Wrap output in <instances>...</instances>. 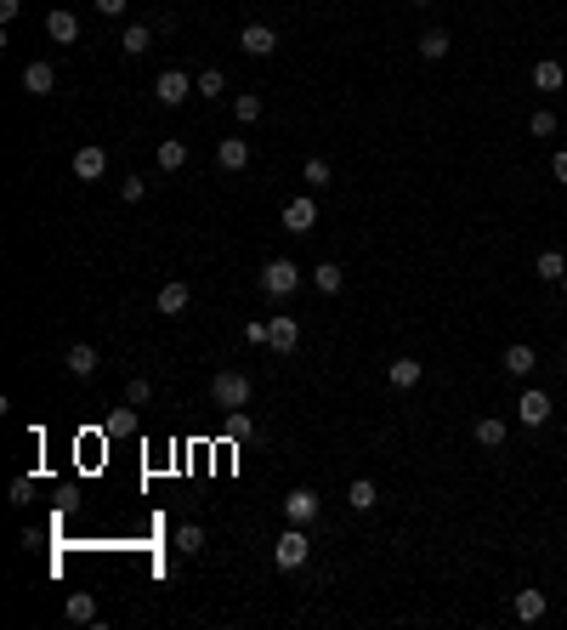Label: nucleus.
Wrapping results in <instances>:
<instances>
[{
  "label": "nucleus",
  "mask_w": 567,
  "mask_h": 630,
  "mask_svg": "<svg viewBox=\"0 0 567 630\" xmlns=\"http://www.w3.org/2000/svg\"><path fill=\"white\" fill-rule=\"evenodd\" d=\"M63 613H69L74 625H91V619H97V596H91V591H74L69 602H63Z\"/></svg>",
  "instance_id": "24"
},
{
  "label": "nucleus",
  "mask_w": 567,
  "mask_h": 630,
  "mask_svg": "<svg viewBox=\"0 0 567 630\" xmlns=\"http://www.w3.org/2000/svg\"><path fill=\"white\" fill-rule=\"evenodd\" d=\"M52 86H57V69L35 57V63L23 69V91H28V97H52Z\"/></svg>",
  "instance_id": "16"
},
{
  "label": "nucleus",
  "mask_w": 567,
  "mask_h": 630,
  "mask_svg": "<svg viewBox=\"0 0 567 630\" xmlns=\"http://www.w3.org/2000/svg\"><path fill=\"white\" fill-rule=\"evenodd\" d=\"M267 347L272 352H296L301 347V324L296 318H267Z\"/></svg>",
  "instance_id": "12"
},
{
  "label": "nucleus",
  "mask_w": 567,
  "mask_h": 630,
  "mask_svg": "<svg viewBox=\"0 0 567 630\" xmlns=\"http://www.w3.org/2000/svg\"><path fill=\"white\" fill-rule=\"evenodd\" d=\"M511 613H516V619H522V625H539L545 613H550V596H545V591H516Z\"/></svg>",
  "instance_id": "13"
},
{
  "label": "nucleus",
  "mask_w": 567,
  "mask_h": 630,
  "mask_svg": "<svg viewBox=\"0 0 567 630\" xmlns=\"http://www.w3.org/2000/svg\"><path fill=\"white\" fill-rule=\"evenodd\" d=\"M346 500H352V511H375V505H380V488H375L369 478H358V483L346 488Z\"/></svg>",
  "instance_id": "26"
},
{
  "label": "nucleus",
  "mask_w": 567,
  "mask_h": 630,
  "mask_svg": "<svg viewBox=\"0 0 567 630\" xmlns=\"http://www.w3.org/2000/svg\"><path fill=\"white\" fill-rule=\"evenodd\" d=\"M533 370H539V352H533L528 341H516V347H505V375H516V380H528Z\"/></svg>",
  "instance_id": "14"
},
{
  "label": "nucleus",
  "mask_w": 567,
  "mask_h": 630,
  "mask_svg": "<svg viewBox=\"0 0 567 630\" xmlns=\"http://www.w3.org/2000/svg\"><path fill=\"white\" fill-rule=\"evenodd\" d=\"M148 397H153V380H148V375H131V380H126V404H136V409H142Z\"/></svg>",
  "instance_id": "34"
},
{
  "label": "nucleus",
  "mask_w": 567,
  "mask_h": 630,
  "mask_svg": "<svg viewBox=\"0 0 567 630\" xmlns=\"http://www.w3.org/2000/svg\"><path fill=\"white\" fill-rule=\"evenodd\" d=\"M153 160H159V171H182V165H188V143H159V153H153Z\"/></svg>",
  "instance_id": "28"
},
{
  "label": "nucleus",
  "mask_w": 567,
  "mask_h": 630,
  "mask_svg": "<svg viewBox=\"0 0 567 630\" xmlns=\"http://www.w3.org/2000/svg\"><path fill=\"white\" fill-rule=\"evenodd\" d=\"M131 432H136V404L109 414V438H131Z\"/></svg>",
  "instance_id": "32"
},
{
  "label": "nucleus",
  "mask_w": 567,
  "mask_h": 630,
  "mask_svg": "<svg viewBox=\"0 0 567 630\" xmlns=\"http://www.w3.org/2000/svg\"><path fill=\"white\" fill-rule=\"evenodd\" d=\"M45 35H52L57 45H74V40H80V18H74V12H63V6H57L52 18H45Z\"/></svg>",
  "instance_id": "17"
},
{
  "label": "nucleus",
  "mask_w": 567,
  "mask_h": 630,
  "mask_svg": "<svg viewBox=\"0 0 567 630\" xmlns=\"http://www.w3.org/2000/svg\"><path fill=\"white\" fill-rule=\"evenodd\" d=\"M312 284L324 290V296H341V284H346V267H335V261H318V267H312Z\"/></svg>",
  "instance_id": "21"
},
{
  "label": "nucleus",
  "mask_w": 567,
  "mask_h": 630,
  "mask_svg": "<svg viewBox=\"0 0 567 630\" xmlns=\"http://www.w3.org/2000/svg\"><path fill=\"white\" fill-rule=\"evenodd\" d=\"M153 97H159L165 109H182L188 97H198V91H193V74H182V69H159V74H153Z\"/></svg>",
  "instance_id": "3"
},
{
  "label": "nucleus",
  "mask_w": 567,
  "mask_h": 630,
  "mask_svg": "<svg viewBox=\"0 0 567 630\" xmlns=\"http://www.w3.org/2000/svg\"><path fill=\"white\" fill-rule=\"evenodd\" d=\"M63 370L74 375V380H91L102 370V358H97V347H85V341H74L69 352H63Z\"/></svg>",
  "instance_id": "7"
},
{
  "label": "nucleus",
  "mask_w": 567,
  "mask_h": 630,
  "mask_svg": "<svg viewBox=\"0 0 567 630\" xmlns=\"http://www.w3.org/2000/svg\"><path fill=\"white\" fill-rule=\"evenodd\" d=\"M533 279L562 284V279H567V256H562V250H539V256H533Z\"/></svg>",
  "instance_id": "18"
},
{
  "label": "nucleus",
  "mask_w": 567,
  "mask_h": 630,
  "mask_svg": "<svg viewBox=\"0 0 567 630\" xmlns=\"http://www.w3.org/2000/svg\"><path fill=\"white\" fill-rule=\"evenodd\" d=\"M528 136H556V114H550V109H533V114H528Z\"/></svg>",
  "instance_id": "35"
},
{
  "label": "nucleus",
  "mask_w": 567,
  "mask_h": 630,
  "mask_svg": "<svg viewBox=\"0 0 567 630\" xmlns=\"http://www.w3.org/2000/svg\"><path fill=\"white\" fill-rule=\"evenodd\" d=\"M301 279H306V273H301V261H289V256H272L267 267H262V290H267L272 301L296 296V290H301Z\"/></svg>",
  "instance_id": "1"
},
{
  "label": "nucleus",
  "mask_w": 567,
  "mask_h": 630,
  "mask_svg": "<svg viewBox=\"0 0 567 630\" xmlns=\"http://www.w3.org/2000/svg\"><path fill=\"white\" fill-rule=\"evenodd\" d=\"M222 432H227V443H244V438H255V421H250V409H227Z\"/></svg>",
  "instance_id": "22"
},
{
  "label": "nucleus",
  "mask_w": 567,
  "mask_h": 630,
  "mask_svg": "<svg viewBox=\"0 0 567 630\" xmlns=\"http://www.w3.org/2000/svg\"><path fill=\"white\" fill-rule=\"evenodd\" d=\"M550 176H556V182H562V188H567V148L556 153V160H550Z\"/></svg>",
  "instance_id": "40"
},
{
  "label": "nucleus",
  "mask_w": 567,
  "mask_h": 630,
  "mask_svg": "<svg viewBox=\"0 0 567 630\" xmlns=\"http://www.w3.org/2000/svg\"><path fill=\"white\" fill-rule=\"evenodd\" d=\"M318 505H324V500H318L312 488H289V495H284V517H289V522H301V528H306V522L318 517Z\"/></svg>",
  "instance_id": "9"
},
{
  "label": "nucleus",
  "mask_w": 567,
  "mask_h": 630,
  "mask_svg": "<svg viewBox=\"0 0 567 630\" xmlns=\"http://www.w3.org/2000/svg\"><path fill=\"white\" fill-rule=\"evenodd\" d=\"M301 182H306V188H329V160H306Z\"/></svg>",
  "instance_id": "33"
},
{
  "label": "nucleus",
  "mask_w": 567,
  "mask_h": 630,
  "mask_svg": "<svg viewBox=\"0 0 567 630\" xmlns=\"http://www.w3.org/2000/svg\"><path fill=\"white\" fill-rule=\"evenodd\" d=\"M415 6H432V0H415Z\"/></svg>",
  "instance_id": "42"
},
{
  "label": "nucleus",
  "mask_w": 567,
  "mask_h": 630,
  "mask_svg": "<svg viewBox=\"0 0 567 630\" xmlns=\"http://www.w3.org/2000/svg\"><path fill=\"white\" fill-rule=\"evenodd\" d=\"M420 375H425V364H420V358H397V364H392V370H386V380H392V387H397V392H409V387H420Z\"/></svg>",
  "instance_id": "19"
},
{
  "label": "nucleus",
  "mask_w": 567,
  "mask_h": 630,
  "mask_svg": "<svg viewBox=\"0 0 567 630\" xmlns=\"http://www.w3.org/2000/svg\"><path fill=\"white\" fill-rule=\"evenodd\" d=\"M176 551H182V557H198V551H205V528H198V522H182V528H176Z\"/></svg>",
  "instance_id": "29"
},
{
  "label": "nucleus",
  "mask_w": 567,
  "mask_h": 630,
  "mask_svg": "<svg viewBox=\"0 0 567 630\" xmlns=\"http://www.w3.org/2000/svg\"><path fill=\"white\" fill-rule=\"evenodd\" d=\"M119 193H126V205H136V199L148 193V182L142 176H126V182H119Z\"/></svg>",
  "instance_id": "38"
},
{
  "label": "nucleus",
  "mask_w": 567,
  "mask_h": 630,
  "mask_svg": "<svg viewBox=\"0 0 567 630\" xmlns=\"http://www.w3.org/2000/svg\"><path fill=\"white\" fill-rule=\"evenodd\" d=\"M188 301H193V290L182 284V279H171V284H159V296H153V307H159L165 318H176V313H188Z\"/></svg>",
  "instance_id": "11"
},
{
  "label": "nucleus",
  "mask_w": 567,
  "mask_h": 630,
  "mask_svg": "<svg viewBox=\"0 0 567 630\" xmlns=\"http://www.w3.org/2000/svg\"><path fill=\"white\" fill-rule=\"evenodd\" d=\"M6 500H12V505H28V500H35V483H28V478H12Z\"/></svg>",
  "instance_id": "36"
},
{
  "label": "nucleus",
  "mask_w": 567,
  "mask_h": 630,
  "mask_svg": "<svg viewBox=\"0 0 567 630\" xmlns=\"http://www.w3.org/2000/svg\"><path fill=\"white\" fill-rule=\"evenodd\" d=\"M562 296H567V279H562Z\"/></svg>",
  "instance_id": "43"
},
{
  "label": "nucleus",
  "mask_w": 567,
  "mask_h": 630,
  "mask_svg": "<svg viewBox=\"0 0 567 630\" xmlns=\"http://www.w3.org/2000/svg\"><path fill=\"white\" fill-rule=\"evenodd\" d=\"M126 6H131V0H97L102 18H126Z\"/></svg>",
  "instance_id": "39"
},
{
  "label": "nucleus",
  "mask_w": 567,
  "mask_h": 630,
  "mask_svg": "<svg viewBox=\"0 0 567 630\" xmlns=\"http://www.w3.org/2000/svg\"><path fill=\"white\" fill-rule=\"evenodd\" d=\"M233 119H239V126H255V119H262V97H255V91H239V97H233Z\"/></svg>",
  "instance_id": "27"
},
{
  "label": "nucleus",
  "mask_w": 567,
  "mask_h": 630,
  "mask_svg": "<svg viewBox=\"0 0 567 630\" xmlns=\"http://www.w3.org/2000/svg\"><path fill=\"white\" fill-rule=\"evenodd\" d=\"M210 397H216L222 409H250V375L216 370V380H210Z\"/></svg>",
  "instance_id": "2"
},
{
  "label": "nucleus",
  "mask_w": 567,
  "mask_h": 630,
  "mask_svg": "<svg viewBox=\"0 0 567 630\" xmlns=\"http://www.w3.org/2000/svg\"><path fill=\"white\" fill-rule=\"evenodd\" d=\"M562 80H567V69L556 63V57H539V63H533V86L539 91H562Z\"/></svg>",
  "instance_id": "20"
},
{
  "label": "nucleus",
  "mask_w": 567,
  "mask_h": 630,
  "mask_svg": "<svg viewBox=\"0 0 567 630\" xmlns=\"http://www.w3.org/2000/svg\"><path fill=\"white\" fill-rule=\"evenodd\" d=\"M239 52H250V57H272V52H279V35H272L267 23H244V29H239Z\"/></svg>",
  "instance_id": "6"
},
{
  "label": "nucleus",
  "mask_w": 567,
  "mask_h": 630,
  "mask_svg": "<svg viewBox=\"0 0 567 630\" xmlns=\"http://www.w3.org/2000/svg\"><path fill=\"white\" fill-rule=\"evenodd\" d=\"M272 557H279V568H301V562H306V528H301V522H289V528L279 534Z\"/></svg>",
  "instance_id": "4"
},
{
  "label": "nucleus",
  "mask_w": 567,
  "mask_h": 630,
  "mask_svg": "<svg viewBox=\"0 0 567 630\" xmlns=\"http://www.w3.org/2000/svg\"><path fill=\"white\" fill-rule=\"evenodd\" d=\"M244 341H250V347H267V318H250V324H244Z\"/></svg>",
  "instance_id": "37"
},
{
  "label": "nucleus",
  "mask_w": 567,
  "mask_h": 630,
  "mask_svg": "<svg viewBox=\"0 0 567 630\" xmlns=\"http://www.w3.org/2000/svg\"><path fill=\"white\" fill-rule=\"evenodd\" d=\"M471 438H477L482 449H499V443H505V421H499V414H482V421L471 426Z\"/></svg>",
  "instance_id": "23"
},
{
  "label": "nucleus",
  "mask_w": 567,
  "mask_h": 630,
  "mask_svg": "<svg viewBox=\"0 0 567 630\" xmlns=\"http://www.w3.org/2000/svg\"><path fill=\"white\" fill-rule=\"evenodd\" d=\"M284 227H289V233H312V227H318V205H312V199H289V205H284Z\"/></svg>",
  "instance_id": "10"
},
{
  "label": "nucleus",
  "mask_w": 567,
  "mask_h": 630,
  "mask_svg": "<svg viewBox=\"0 0 567 630\" xmlns=\"http://www.w3.org/2000/svg\"><path fill=\"white\" fill-rule=\"evenodd\" d=\"M102 171H109V148H97V143L74 148V176H80V182H97Z\"/></svg>",
  "instance_id": "8"
},
{
  "label": "nucleus",
  "mask_w": 567,
  "mask_h": 630,
  "mask_svg": "<svg viewBox=\"0 0 567 630\" xmlns=\"http://www.w3.org/2000/svg\"><path fill=\"white\" fill-rule=\"evenodd\" d=\"M449 35H442V29H425V35H420V57H425V63H442V57H449Z\"/></svg>",
  "instance_id": "25"
},
{
  "label": "nucleus",
  "mask_w": 567,
  "mask_h": 630,
  "mask_svg": "<svg viewBox=\"0 0 567 630\" xmlns=\"http://www.w3.org/2000/svg\"><path fill=\"white\" fill-rule=\"evenodd\" d=\"M119 45H126V57H142L148 45H153V29H148V23H131V29H126V40H119Z\"/></svg>",
  "instance_id": "30"
},
{
  "label": "nucleus",
  "mask_w": 567,
  "mask_h": 630,
  "mask_svg": "<svg viewBox=\"0 0 567 630\" xmlns=\"http://www.w3.org/2000/svg\"><path fill=\"white\" fill-rule=\"evenodd\" d=\"M216 165H222V171H244V165H250V143H244V136H222V143H216Z\"/></svg>",
  "instance_id": "15"
},
{
  "label": "nucleus",
  "mask_w": 567,
  "mask_h": 630,
  "mask_svg": "<svg viewBox=\"0 0 567 630\" xmlns=\"http://www.w3.org/2000/svg\"><path fill=\"white\" fill-rule=\"evenodd\" d=\"M550 409H556V404H550V392H539V387H528L522 397H516V421H522V426H545Z\"/></svg>",
  "instance_id": "5"
},
{
  "label": "nucleus",
  "mask_w": 567,
  "mask_h": 630,
  "mask_svg": "<svg viewBox=\"0 0 567 630\" xmlns=\"http://www.w3.org/2000/svg\"><path fill=\"white\" fill-rule=\"evenodd\" d=\"M18 12H23V0H0V23H12Z\"/></svg>",
  "instance_id": "41"
},
{
  "label": "nucleus",
  "mask_w": 567,
  "mask_h": 630,
  "mask_svg": "<svg viewBox=\"0 0 567 630\" xmlns=\"http://www.w3.org/2000/svg\"><path fill=\"white\" fill-rule=\"evenodd\" d=\"M193 91H198V97H210V102H216L222 91H227V74H222V69H205V74L193 80Z\"/></svg>",
  "instance_id": "31"
}]
</instances>
